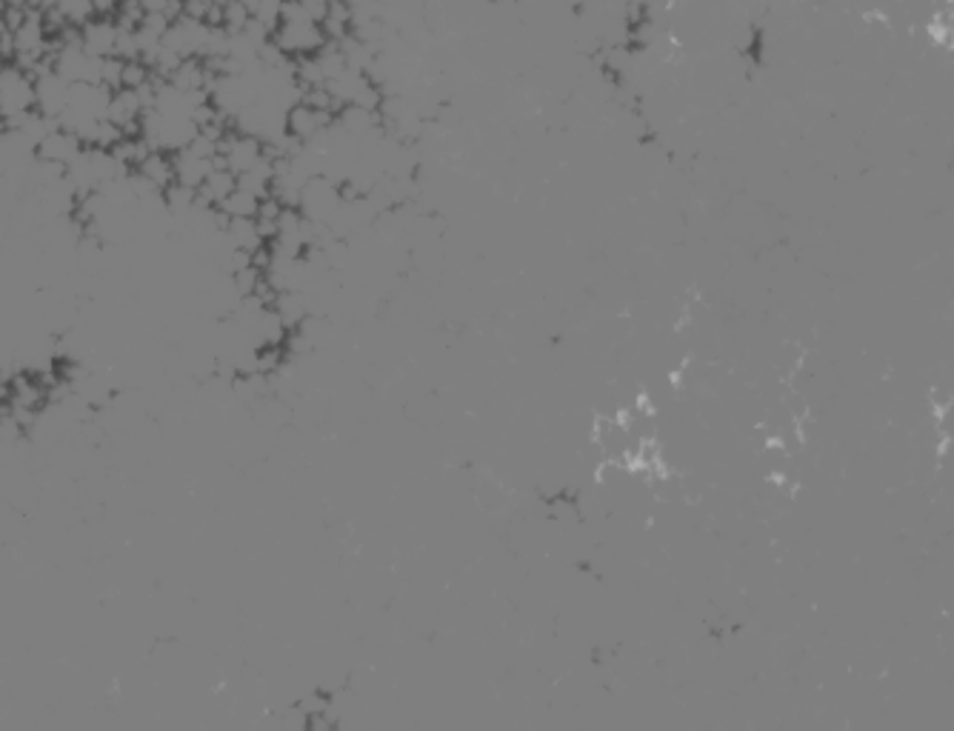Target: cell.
I'll return each mask as SVG.
<instances>
[{"instance_id": "4", "label": "cell", "mask_w": 954, "mask_h": 731, "mask_svg": "<svg viewBox=\"0 0 954 731\" xmlns=\"http://www.w3.org/2000/svg\"><path fill=\"white\" fill-rule=\"evenodd\" d=\"M69 92H72V83L60 78L55 69L38 75L35 78V98H38L40 115L58 120L66 112V106H69Z\"/></svg>"}, {"instance_id": "3", "label": "cell", "mask_w": 954, "mask_h": 731, "mask_svg": "<svg viewBox=\"0 0 954 731\" xmlns=\"http://www.w3.org/2000/svg\"><path fill=\"white\" fill-rule=\"evenodd\" d=\"M83 152H86V143H83L75 132L58 126V129H52V132L35 146V160L55 163L60 169H69Z\"/></svg>"}, {"instance_id": "6", "label": "cell", "mask_w": 954, "mask_h": 731, "mask_svg": "<svg viewBox=\"0 0 954 731\" xmlns=\"http://www.w3.org/2000/svg\"><path fill=\"white\" fill-rule=\"evenodd\" d=\"M132 172H135L138 178L146 180L149 186H155L160 195H163V189H169V186L175 183V160H172L169 152H158V149H152V152L140 160Z\"/></svg>"}, {"instance_id": "8", "label": "cell", "mask_w": 954, "mask_h": 731, "mask_svg": "<svg viewBox=\"0 0 954 731\" xmlns=\"http://www.w3.org/2000/svg\"><path fill=\"white\" fill-rule=\"evenodd\" d=\"M3 6H12V9H38V0H3Z\"/></svg>"}, {"instance_id": "1", "label": "cell", "mask_w": 954, "mask_h": 731, "mask_svg": "<svg viewBox=\"0 0 954 731\" xmlns=\"http://www.w3.org/2000/svg\"><path fill=\"white\" fill-rule=\"evenodd\" d=\"M38 109L35 98V75L18 66L15 60L0 63V118L9 129H15L29 112Z\"/></svg>"}, {"instance_id": "2", "label": "cell", "mask_w": 954, "mask_h": 731, "mask_svg": "<svg viewBox=\"0 0 954 731\" xmlns=\"http://www.w3.org/2000/svg\"><path fill=\"white\" fill-rule=\"evenodd\" d=\"M146 115V103L140 98L138 89H126L120 86L109 95V106H106V120L120 129L123 135H140V120Z\"/></svg>"}, {"instance_id": "5", "label": "cell", "mask_w": 954, "mask_h": 731, "mask_svg": "<svg viewBox=\"0 0 954 731\" xmlns=\"http://www.w3.org/2000/svg\"><path fill=\"white\" fill-rule=\"evenodd\" d=\"M80 46L95 55V58H112L118 46V20L115 18H89L80 26Z\"/></svg>"}, {"instance_id": "7", "label": "cell", "mask_w": 954, "mask_h": 731, "mask_svg": "<svg viewBox=\"0 0 954 731\" xmlns=\"http://www.w3.org/2000/svg\"><path fill=\"white\" fill-rule=\"evenodd\" d=\"M120 9V0H92V12L98 18H115Z\"/></svg>"}]
</instances>
